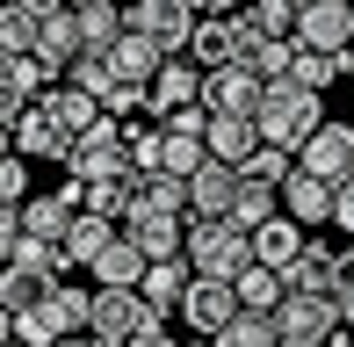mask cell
I'll return each mask as SVG.
<instances>
[{
	"label": "cell",
	"instance_id": "cell-1",
	"mask_svg": "<svg viewBox=\"0 0 354 347\" xmlns=\"http://www.w3.org/2000/svg\"><path fill=\"white\" fill-rule=\"evenodd\" d=\"M253 123H261V138H268V145L304 152L318 131H326V94H311V87H297V80H275Z\"/></svg>",
	"mask_w": 354,
	"mask_h": 347
},
{
	"label": "cell",
	"instance_id": "cell-2",
	"mask_svg": "<svg viewBox=\"0 0 354 347\" xmlns=\"http://www.w3.org/2000/svg\"><path fill=\"white\" fill-rule=\"evenodd\" d=\"M253 261L261 254H253V232L239 225V217H188V268H196V275L239 282Z\"/></svg>",
	"mask_w": 354,
	"mask_h": 347
},
{
	"label": "cell",
	"instance_id": "cell-3",
	"mask_svg": "<svg viewBox=\"0 0 354 347\" xmlns=\"http://www.w3.org/2000/svg\"><path fill=\"white\" fill-rule=\"evenodd\" d=\"M196 22H203L196 0H138V8H131V37H145L152 51H167V58H188Z\"/></svg>",
	"mask_w": 354,
	"mask_h": 347
},
{
	"label": "cell",
	"instance_id": "cell-4",
	"mask_svg": "<svg viewBox=\"0 0 354 347\" xmlns=\"http://www.w3.org/2000/svg\"><path fill=\"white\" fill-rule=\"evenodd\" d=\"M152 326H159V311L145 304L138 290H94V319H87V333L102 340V347H138Z\"/></svg>",
	"mask_w": 354,
	"mask_h": 347
},
{
	"label": "cell",
	"instance_id": "cell-5",
	"mask_svg": "<svg viewBox=\"0 0 354 347\" xmlns=\"http://www.w3.org/2000/svg\"><path fill=\"white\" fill-rule=\"evenodd\" d=\"M181 319L196 326V340H217L232 319H246V304H239V282H224V275H196V282H188V297H181Z\"/></svg>",
	"mask_w": 354,
	"mask_h": 347
},
{
	"label": "cell",
	"instance_id": "cell-6",
	"mask_svg": "<svg viewBox=\"0 0 354 347\" xmlns=\"http://www.w3.org/2000/svg\"><path fill=\"white\" fill-rule=\"evenodd\" d=\"M297 167L318 174V181H333V188H347L354 181V116H326V131L297 152Z\"/></svg>",
	"mask_w": 354,
	"mask_h": 347
},
{
	"label": "cell",
	"instance_id": "cell-7",
	"mask_svg": "<svg viewBox=\"0 0 354 347\" xmlns=\"http://www.w3.org/2000/svg\"><path fill=\"white\" fill-rule=\"evenodd\" d=\"M8 145L22 152V160H58V167H73V152H80L73 138H66V123L51 116V102H29V116L8 131Z\"/></svg>",
	"mask_w": 354,
	"mask_h": 347
},
{
	"label": "cell",
	"instance_id": "cell-8",
	"mask_svg": "<svg viewBox=\"0 0 354 347\" xmlns=\"http://www.w3.org/2000/svg\"><path fill=\"white\" fill-rule=\"evenodd\" d=\"M203 102H210V116H261L268 102V80L246 66H224V73H203Z\"/></svg>",
	"mask_w": 354,
	"mask_h": 347
},
{
	"label": "cell",
	"instance_id": "cell-9",
	"mask_svg": "<svg viewBox=\"0 0 354 347\" xmlns=\"http://www.w3.org/2000/svg\"><path fill=\"white\" fill-rule=\"evenodd\" d=\"M246 58V37H239V15H203L196 22V44H188V66L196 73H224Z\"/></svg>",
	"mask_w": 354,
	"mask_h": 347
},
{
	"label": "cell",
	"instance_id": "cell-10",
	"mask_svg": "<svg viewBox=\"0 0 354 347\" xmlns=\"http://www.w3.org/2000/svg\"><path fill=\"white\" fill-rule=\"evenodd\" d=\"M239 196H246V174L224 160H203V174L188 181V210L196 217H239Z\"/></svg>",
	"mask_w": 354,
	"mask_h": 347
},
{
	"label": "cell",
	"instance_id": "cell-11",
	"mask_svg": "<svg viewBox=\"0 0 354 347\" xmlns=\"http://www.w3.org/2000/svg\"><path fill=\"white\" fill-rule=\"evenodd\" d=\"M297 44L304 51H347L354 44V0H318V8H304Z\"/></svg>",
	"mask_w": 354,
	"mask_h": 347
},
{
	"label": "cell",
	"instance_id": "cell-12",
	"mask_svg": "<svg viewBox=\"0 0 354 347\" xmlns=\"http://www.w3.org/2000/svg\"><path fill=\"white\" fill-rule=\"evenodd\" d=\"M123 232L145 246V261H188V217H159V210H131Z\"/></svg>",
	"mask_w": 354,
	"mask_h": 347
},
{
	"label": "cell",
	"instance_id": "cell-13",
	"mask_svg": "<svg viewBox=\"0 0 354 347\" xmlns=\"http://www.w3.org/2000/svg\"><path fill=\"white\" fill-rule=\"evenodd\" d=\"M282 210L297 217L304 232H318V225H333V210H340V188L333 181H318V174H289V188H282Z\"/></svg>",
	"mask_w": 354,
	"mask_h": 347
},
{
	"label": "cell",
	"instance_id": "cell-14",
	"mask_svg": "<svg viewBox=\"0 0 354 347\" xmlns=\"http://www.w3.org/2000/svg\"><path fill=\"white\" fill-rule=\"evenodd\" d=\"M297 22H304L297 0H246L239 8V37L246 44H297Z\"/></svg>",
	"mask_w": 354,
	"mask_h": 347
},
{
	"label": "cell",
	"instance_id": "cell-15",
	"mask_svg": "<svg viewBox=\"0 0 354 347\" xmlns=\"http://www.w3.org/2000/svg\"><path fill=\"white\" fill-rule=\"evenodd\" d=\"M196 102H203V73L188 66V58H167L159 80H152V116L167 123V116H181V109H196Z\"/></svg>",
	"mask_w": 354,
	"mask_h": 347
},
{
	"label": "cell",
	"instance_id": "cell-16",
	"mask_svg": "<svg viewBox=\"0 0 354 347\" xmlns=\"http://www.w3.org/2000/svg\"><path fill=\"white\" fill-rule=\"evenodd\" d=\"M37 58L51 66V80H58V73H73L80 58H87V37H80V15H73V8L51 15V22L37 29Z\"/></svg>",
	"mask_w": 354,
	"mask_h": 347
},
{
	"label": "cell",
	"instance_id": "cell-17",
	"mask_svg": "<svg viewBox=\"0 0 354 347\" xmlns=\"http://www.w3.org/2000/svg\"><path fill=\"white\" fill-rule=\"evenodd\" d=\"M73 217H80V203L66 196V188H51V196H29V203H22V232H29V239H51V246H66Z\"/></svg>",
	"mask_w": 354,
	"mask_h": 347
},
{
	"label": "cell",
	"instance_id": "cell-18",
	"mask_svg": "<svg viewBox=\"0 0 354 347\" xmlns=\"http://www.w3.org/2000/svg\"><path fill=\"white\" fill-rule=\"evenodd\" d=\"M145 268H152V261H145V246L131 239V232H116V246H109V254L94 261L87 275H94V290H138Z\"/></svg>",
	"mask_w": 354,
	"mask_h": 347
},
{
	"label": "cell",
	"instance_id": "cell-19",
	"mask_svg": "<svg viewBox=\"0 0 354 347\" xmlns=\"http://www.w3.org/2000/svg\"><path fill=\"white\" fill-rule=\"evenodd\" d=\"M261 145H268V138H261V123H253V116H217V123H210V160L239 167V174H246V160H253Z\"/></svg>",
	"mask_w": 354,
	"mask_h": 347
},
{
	"label": "cell",
	"instance_id": "cell-20",
	"mask_svg": "<svg viewBox=\"0 0 354 347\" xmlns=\"http://www.w3.org/2000/svg\"><path fill=\"white\" fill-rule=\"evenodd\" d=\"M304 246H311V232H304V225H297L289 210H282V217H268V225L253 232V254H261L268 268H282V275L297 268V254H304Z\"/></svg>",
	"mask_w": 354,
	"mask_h": 347
},
{
	"label": "cell",
	"instance_id": "cell-21",
	"mask_svg": "<svg viewBox=\"0 0 354 347\" xmlns=\"http://www.w3.org/2000/svg\"><path fill=\"white\" fill-rule=\"evenodd\" d=\"M188 282H196V268H188V261H152V268H145V282H138V297L167 319V311H181Z\"/></svg>",
	"mask_w": 354,
	"mask_h": 347
},
{
	"label": "cell",
	"instance_id": "cell-22",
	"mask_svg": "<svg viewBox=\"0 0 354 347\" xmlns=\"http://www.w3.org/2000/svg\"><path fill=\"white\" fill-rule=\"evenodd\" d=\"M116 232H123L116 217H94V210H80V217H73V232H66V261H73V268H94V261L109 254V246H116Z\"/></svg>",
	"mask_w": 354,
	"mask_h": 347
},
{
	"label": "cell",
	"instance_id": "cell-23",
	"mask_svg": "<svg viewBox=\"0 0 354 347\" xmlns=\"http://www.w3.org/2000/svg\"><path fill=\"white\" fill-rule=\"evenodd\" d=\"M239 304L261 311V319H275V311L289 304V275H282V268H268V261H253L246 275H239Z\"/></svg>",
	"mask_w": 354,
	"mask_h": 347
},
{
	"label": "cell",
	"instance_id": "cell-24",
	"mask_svg": "<svg viewBox=\"0 0 354 347\" xmlns=\"http://www.w3.org/2000/svg\"><path fill=\"white\" fill-rule=\"evenodd\" d=\"M131 210H159V217H196V210H188V181H174V174H138V188H131Z\"/></svg>",
	"mask_w": 354,
	"mask_h": 347
},
{
	"label": "cell",
	"instance_id": "cell-25",
	"mask_svg": "<svg viewBox=\"0 0 354 347\" xmlns=\"http://www.w3.org/2000/svg\"><path fill=\"white\" fill-rule=\"evenodd\" d=\"M109 66H116V87H152L159 66H167V51H152L145 37H123L116 51H109Z\"/></svg>",
	"mask_w": 354,
	"mask_h": 347
},
{
	"label": "cell",
	"instance_id": "cell-26",
	"mask_svg": "<svg viewBox=\"0 0 354 347\" xmlns=\"http://www.w3.org/2000/svg\"><path fill=\"white\" fill-rule=\"evenodd\" d=\"M333 261L340 254H326V246H304L297 254V268H289V297H333Z\"/></svg>",
	"mask_w": 354,
	"mask_h": 347
},
{
	"label": "cell",
	"instance_id": "cell-27",
	"mask_svg": "<svg viewBox=\"0 0 354 347\" xmlns=\"http://www.w3.org/2000/svg\"><path fill=\"white\" fill-rule=\"evenodd\" d=\"M8 340H29V347H58V340H66V319H58V311H51V297H44V304H29L22 319H8Z\"/></svg>",
	"mask_w": 354,
	"mask_h": 347
},
{
	"label": "cell",
	"instance_id": "cell-28",
	"mask_svg": "<svg viewBox=\"0 0 354 347\" xmlns=\"http://www.w3.org/2000/svg\"><path fill=\"white\" fill-rule=\"evenodd\" d=\"M297 51H304V44H246V58H239V66L261 73V80L275 87V80H289V73H297Z\"/></svg>",
	"mask_w": 354,
	"mask_h": 347
},
{
	"label": "cell",
	"instance_id": "cell-29",
	"mask_svg": "<svg viewBox=\"0 0 354 347\" xmlns=\"http://www.w3.org/2000/svg\"><path fill=\"white\" fill-rule=\"evenodd\" d=\"M210 347H282V326H275V319H261V311H246V319H232Z\"/></svg>",
	"mask_w": 354,
	"mask_h": 347
},
{
	"label": "cell",
	"instance_id": "cell-30",
	"mask_svg": "<svg viewBox=\"0 0 354 347\" xmlns=\"http://www.w3.org/2000/svg\"><path fill=\"white\" fill-rule=\"evenodd\" d=\"M123 145H131L138 174H159V160H167V131H152V123H123Z\"/></svg>",
	"mask_w": 354,
	"mask_h": 347
},
{
	"label": "cell",
	"instance_id": "cell-31",
	"mask_svg": "<svg viewBox=\"0 0 354 347\" xmlns=\"http://www.w3.org/2000/svg\"><path fill=\"white\" fill-rule=\"evenodd\" d=\"M66 87H80V94H94V102H109V94H116V66H109L102 51H87V58H80V66L66 73Z\"/></svg>",
	"mask_w": 354,
	"mask_h": 347
},
{
	"label": "cell",
	"instance_id": "cell-32",
	"mask_svg": "<svg viewBox=\"0 0 354 347\" xmlns=\"http://www.w3.org/2000/svg\"><path fill=\"white\" fill-rule=\"evenodd\" d=\"M268 217H282V188H268V181H246V196H239V225H246V232H261Z\"/></svg>",
	"mask_w": 354,
	"mask_h": 347
},
{
	"label": "cell",
	"instance_id": "cell-33",
	"mask_svg": "<svg viewBox=\"0 0 354 347\" xmlns=\"http://www.w3.org/2000/svg\"><path fill=\"white\" fill-rule=\"evenodd\" d=\"M297 87H311V94H326L333 80H340V51H297V73H289Z\"/></svg>",
	"mask_w": 354,
	"mask_h": 347
},
{
	"label": "cell",
	"instance_id": "cell-34",
	"mask_svg": "<svg viewBox=\"0 0 354 347\" xmlns=\"http://www.w3.org/2000/svg\"><path fill=\"white\" fill-rule=\"evenodd\" d=\"M51 311L66 319V333H87V319H94V290H80V282H58V290H51Z\"/></svg>",
	"mask_w": 354,
	"mask_h": 347
},
{
	"label": "cell",
	"instance_id": "cell-35",
	"mask_svg": "<svg viewBox=\"0 0 354 347\" xmlns=\"http://www.w3.org/2000/svg\"><path fill=\"white\" fill-rule=\"evenodd\" d=\"M289 174H297V152H282V145H261L246 160V181H268V188H289Z\"/></svg>",
	"mask_w": 354,
	"mask_h": 347
},
{
	"label": "cell",
	"instance_id": "cell-36",
	"mask_svg": "<svg viewBox=\"0 0 354 347\" xmlns=\"http://www.w3.org/2000/svg\"><path fill=\"white\" fill-rule=\"evenodd\" d=\"M22 188H29V160H22V152H8V160H0V203L22 210Z\"/></svg>",
	"mask_w": 354,
	"mask_h": 347
},
{
	"label": "cell",
	"instance_id": "cell-37",
	"mask_svg": "<svg viewBox=\"0 0 354 347\" xmlns=\"http://www.w3.org/2000/svg\"><path fill=\"white\" fill-rule=\"evenodd\" d=\"M354 290V239L340 246V261H333V297H347Z\"/></svg>",
	"mask_w": 354,
	"mask_h": 347
},
{
	"label": "cell",
	"instance_id": "cell-38",
	"mask_svg": "<svg viewBox=\"0 0 354 347\" xmlns=\"http://www.w3.org/2000/svg\"><path fill=\"white\" fill-rule=\"evenodd\" d=\"M333 225H340V232H347V239H354V181L340 188V210H333Z\"/></svg>",
	"mask_w": 354,
	"mask_h": 347
},
{
	"label": "cell",
	"instance_id": "cell-39",
	"mask_svg": "<svg viewBox=\"0 0 354 347\" xmlns=\"http://www.w3.org/2000/svg\"><path fill=\"white\" fill-rule=\"evenodd\" d=\"M29 15H37V22H51V15H66V0H22Z\"/></svg>",
	"mask_w": 354,
	"mask_h": 347
},
{
	"label": "cell",
	"instance_id": "cell-40",
	"mask_svg": "<svg viewBox=\"0 0 354 347\" xmlns=\"http://www.w3.org/2000/svg\"><path fill=\"white\" fill-rule=\"evenodd\" d=\"M138 347H181V340H174V333H167V326H152V333H145Z\"/></svg>",
	"mask_w": 354,
	"mask_h": 347
},
{
	"label": "cell",
	"instance_id": "cell-41",
	"mask_svg": "<svg viewBox=\"0 0 354 347\" xmlns=\"http://www.w3.org/2000/svg\"><path fill=\"white\" fill-rule=\"evenodd\" d=\"M58 347H102V340H94V333H66V340H58Z\"/></svg>",
	"mask_w": 354,
	"mask_h": 347
},
{
	"label": "cell",
	"instance_id": "cell-42",
	"mask_svg": "<svg viewBox=\"0 0 354 347\" xmlns=\"http://www.w3.org/2000/svg\"><path fill=\"white\" fill-rule=\"evenodd\" d=\"M282 347H333V340H297V333H282Z\"/></svg>",
	"mask_w": 354,
	"mask_h": 347
},
{
	"label": "cell",
	"instance_id": "cell-43",
	"mask_svg": "<svg viewBox=\"0 0 354 347\" xmlns=\"http://www.w3.org/2000/svg\"><path fill=\"white\" fill-rule=\"evenodd\" d=\"M340 311H347V326H354V290H347V297H340Z\"/></svg>",
	"mask_w": 354,
	"mask_h": 347
},
{
	"label": "cell",
	"instance_id": "cell-44",
	"mask_svg": "<svg viewBox=\"0 0 354 347\" xmlns=\"http://www.w3.org/2000/svg\"><path fill=\"white\" fill-rule=\"evenodd\" d=\"M333 347H354V326H347V333H340V340H333Z\"/></svg>",
	"mask_w": 354,
	"mask_h": 347
},
{
	"label": "cell",
	"instance_id": "cell-45",
	"mask_svg": "<svg viewBox=\"0 0 354 347\" xmlns=\"http://www.w3.org/2000/svg\"><path fill=\"white\" fill-rule=\"evenodd\" d=\"M102 8H131V0H102Z\"/></svg>",
	"mask_w": 354,
	"mask_h": 347
},
{
	"label": "cell",
	"instance_id": "cell-46",
	"mask_svg": "<svg viewBox=\"0 0 354 347\" xmlns=\"http://www.w3.org/2000/svg\"><path fill=\"white\" fill-rule=\"evenodd\" d=\"M297 8H318V0H297Z\"/></svg>",
	"mask_w": 354,
	"mask_h": 347
},
{
	"label": "cell",
	"instance_id": "cell-47",
	"mask_svg": "<svg viewBox=\"0 0 354 347\" xmlns=\"http://www.w3.org/2000/svg\"><path fill=\"white\" fill-rule=\"evenodd\" d=\"M8 347H29V340H8Z\"/></svg>",
	"mask_w": 354,
	"mask_h": 347
},
{
	"label": "cell",
	"instance_id": "cell-48",
	"mask_svg": "<svg viewBox=\"0 0 354 347\" xmlns=\"http://www.w3.org/2000/svg\"><path fill=\"white\" fill-rule=\"evenodd\" d=\"M196 347H210V340H196Z\"/></svg>",
	"mask_w": 354,
	"mask_h": 347
}]
</instances>
